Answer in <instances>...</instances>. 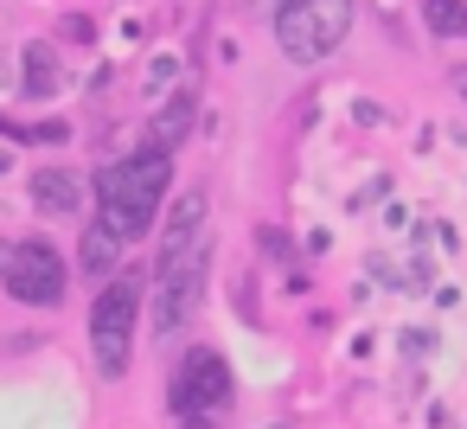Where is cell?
<instances>
[{
    "label": "cell",
    "mask_w": 467,
    "mask_h": 429,
    "mask_svg": "<svg viewBox=\"0 0 467 429\" xmlns=\"http://www.w3.org/2000/svg\"><path fill=\"white\" fill-rule=\"evenodd\" d=\"M167 186H173V154H161V148H135L129 161L103 167L97 173V231H109L116 244L148 237L167 205Z\"/></svg>",
    "instance_id": "1"
},
{
    "label": "cell",
    "mask_w": 467,
    "mask_h": 429,
    "mask_svg": "<svg viewBox=\"0 0 467 429\" xmlns=\"http://www.w3.org/2000/svg\"><path fill=\"white\" fill-rule=\"evenodd\" d=\"M352 33V0H282L275 7V46L288 65H327Z\"/></svg>",
    "instance_id": "2"
},
{
    "label": "cell",
    "mask_w": 467,
    "mask_h": 429,
    "mask_svg": "<svg viewBox=\"0 0 467 429\" xmlns=\"http://www.w3.org/2000/svg\"><path fill=\"white\" fill-rule=\"evenodd\" d=\"M141 276H109V288L90 301V352H97V371L103 378H122L129 371V352H135V327H141Z\"/></svg>",
    "instance_id": "3"
},
{
    "label": "cell",
    "mask_w": 467,
    "mask_h": 429,
    "mask_svg": "<svg viewBox=\"0 0 467 429\" xmlns=\"http://www.w3.org/2000/svg\"><path fill=\"white\" fill-rule=\"evenodd\" d=\"M231 365H224V352L218 346H192L186 359H180V371H173V416L186 423V429H212V416H224L231 410Z\"/></svg>",
    "instance_id": "4"
},
{
    "label": "cell",
    "mask_w": 467,
    "mask_h": 429,
    "mask_svg": "<svg viewBox=\"0 0 467 429\" xmlns=\"http://www.w3.org/2000/svg\"><path fill=\"white\" fill-rule=\"evenodd\" d=\"M0 288L20 308H58L71 276H65V256L46 237H20V244H0Z\"/></svg>",
    "instance_id": "5"
},
{
    "label": "cell",
    "mask_w": 467,
    "mask_h": 429,
    "mask_svg": "<svg viewBox=\"0 0 467 429\" xmlns=\"http://www.w3.org/2000/svg\"><path fill=\"white\" fill-rule=\"evenodd\" d=\"M205 263H212V244L154 263V288H148V327H154V340H173V333L192 320V308H199V282H205Z\"/></svg>",
    "instance_id": "6"
},
{
    "label": "cell",
    "mask_w": 467,
    "mask_h": 429,
    "mask_svg": "<svg viewBox=\"0 0 467 429\" xmlns=\"http://www.w3.org/2000/svg\"><path fill=\"white\" fill-rule=\"evenodd\" d=\"M205 212H212V199H205L199 186H192V193H180V199H173V212H167V231H161V256H154V263L199 250V244H205Z\"/></svg>",
    "instance_id": "7"
},
{
    "label": "cell",
    "mask_w": 467,
    "mask_h": 429,
    "mask_svg": "<svg viewBox=\"0 0 467 429\" xmlns=\"http://www.w3.org/2000/svg\"><path fill=\"white\" fill-rule=\"evenodd\" d=\"M192 122H199V90L186 84L173 103H161L154 110V122H148V148H161V154H173L186 135H192Z\"/></svg>",
    "instance_id": "8"
},
{
    "label": "cell",
    "mask_w": 467,
    "mask_h": 429,
    "mask_svg": "<svg viewBox=\"0 0 467 429\" xmlns=\"http://www.w3.org/2000/svg\"><path fill=\"white\" fill-rule=\"evenodd\" d=\"M33 205H39L46 218H71V212L84 205V180L65 173V167H46V173H33Z\"/></svg>",
    "instance_id": "9"
},
{
    "label": "cell",
    "mask_w": 467,
    "mask_h": 429,
    "mask_svg": "<svg viewBox=\"0 0 467 429\" xmlns=\"http://www.w3.org/2000/svg\"><path fill=\"white\" fill-rule=\"evenodd\" d=\"M20 90L26 97H58L65 90V65H58L52 46H26L20 52Z\"/></svg>",
    "instance_id": "10"
},
{
    "label": "cell",
    "mask_w": 467,
    "mask_h": 429,
    "mask_svg": "<svg viewBox=\"0 0 467 429\" xmlns=\"http://www.w3.org/2000/svg\"><path fill=\"white\" fill-rule=\"evenodd\" d=\"M422 26L435 39H467V0H422Z\"/></svg>",
    "instance_id": "11"
},
{
    "label": "cell",
    "mask_w": 467,
    "mask_h": 429,
    "mask_svg": "<svg viewBox=\"0 0 467 429\" xmlns=\"http://www.w3.org/2000/svg\"><path fill=\"white\" fill-rule=\"evenodd\" d=\"M0 135H7V141H26V148H58V141H71L65 122H7V116H0Z\"/></svg>",
    "instance_id": "12"
},
{
    "label": "cell",
    "mask_w": 467,
    "mask_h": 429,
    "mask_svg": "<svg viewBox=\"0 0 467 429\" xmlns=\"http://www.w3.org/2000/svg\"><path fill=\"white\" fill-rule=\"evenodd\" d=\"M116 250H122V244H116L109 231H90V237L78 244V263H84V276H109V263H116Z\"/></svg>",
    "instance_id": "13"
},
{
    "label": "cell",
    "mask_w": 467,
    "mask_h": 429,
    "mask_svg": "<svg viewBox=\"0 0 467 429\" xmlns=\"http://www.w3.org/2000/svg\"><path fill=\"white\" fill-rule=\"evenodd\" d=\"M148 78H154V90H167V84L180 78V58H154V71H148Z\"/></svg>",
    "instance_id": "14"
},
{
    "label": "cell",
    "mask_w": 467,
    "mask_h": 429,
    "mask_svg": "<svg viewBox=\"0 0 467 429\" xmlns=\"http://www.w3.org/2000/svg\"><path fill=\"white\" fill-rule=\"evenodd\" d=\"M269 429H295V423H269Z\"/></svg>",
    "instance_id": "15"
},
{
    "label": "cell",
    "mask_w": 467,
    "mask_h": 429,
    "mask_svg": "<svg viewBox=\"0 0 467 429\" xmlns=\"http://www.w3.org/2000/svg\"><path fill=\"white\" fill-rule=\"evenodd\" d=\"M0 173H7V154H0Z\"/></svg>",
    "instance_id": "16"
}]
</instances>
